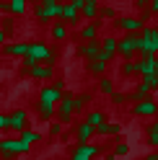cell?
<instances>
[{
    "label": "cell",
    "instance_id": "obj_1",
    "mask_svg": "<svg viewBox=\"0 0 158 160\" xmlns=\"http://www.w3.org/2000/svg\"><path fill=\"white\" fill-rule=\"evenodd\" d=\"M65 96V83L62 80H55V83H47L39 88V96H36V119L39 122H55V114H57V103L62 101Z\"/></svg>",
    "mask_w": 158,
    "mask_h": 160
},
{
    "label": "cell",
    "instance_id": "obj_2",
    "mask_svg": "<svg viewBox=\"0 0 158 160\" xmlns=\"http://www.w3.org/2000/svg\"><path fill=\"white\" fill-rule=\"evenodd\" d=\"M62 11H65V3H57V0H39L31 5L36 23L42 26H52L55 21H62Z\"/></svg>",
    "mask_w": 158,
    "mask_h": 160
},
{
    "label": "cell",
    "instance_id": "obj_3",
    "mask_svg": "<svg viewBox=\"0 0 158 160\" xmlns=\"http://www.w3.org/2000/svg\"><path fill=\"white\" fill-rule=\"evenodd\" d=\"M49 54H52V47H49L47 42H39V39H36V42H29V52H26V57L21 59V70L29 72L31 67L44 65Z\"/></svg>",
    "mask_w": 158,
    "mask_h": 160
},
{
    "label": "cell",
    "instance_id": "obj_4",
    "mask_svg": "<svg viewBox=\"0 0 158 160\" xmlns=\"http://www.w3.org/2000/svg\"><path fill=\"white\" fill-rule=\"evenodd\" d=\"M31 147H26L18 137H3L0 139V160H16L18 155H29Z\"/></svg>",
    "mask_w": 158,
    "mask_h": 160
},
{
    "label": "cell",
    "instance_id": "obj_5",
    "mask_svg": "<svg viewBox=\"0 0 158 160\" xmlns=\"http://www.w3.org/2000/svg\"><path fill=\"white\" fill-rule=\"evenodd\" d=\"M73 119H75V93L65 91L62 101L57 103V114H55V122H60V124L65 127V124H73Z\"/></svg>",
    "mask_w": 158,
    "mask_h": 160
},
{
    "label": "cell",
    "instance_id": "obj_6",
    "mask_svg": "<svg viewBox=\"0 0 158 160\" xmlns=\"http://www.w3.org/2000/svg\"><path fill=\"white\" fill-rule=\"evenodd\" d=\"M137 42H140V34H124V36H119L117 54H119L122 62H135V57H137Z\"/></svg>",
    "mask_w": 158,
    "mask_h": 160
},
{
    "label": "cell",
    "instance_id": "obj_7",
    "mask_svg": "<svg viewBox=\"0 0 158 160\" xmlns=\"http://www.w3.org/2000/svg\"><path fill=\"white\" fill-rule=\"evenodd\" d=\"M83 3H86V0H70V3H65V11H62V23H65L67 28H81V26H83V18H81Z\"/></svg>",
    "mask_w": 158,
    "mask_h": 160
},
{
    "label": "cell",
    "instance_id": "obj_8",
    "mask_svg": "<svg viewBox=\"0 0 158 160\" xmlns=\"http://www.w3.org/2000/svg\"><path fill=\"white\" fill-rule=\"evenodd\" d=\"M8 129H11V132H26V129H31V116H29V111L26 108H13L11 114H8Z\"/></svg>",
    "mask_w": 158,
    "mask_h": 160
},
{
    "label": "cell",
    "instance_id": "obj_9",
    "mask_svg": "<svg viewBox=\"0 0 158 160\" xmlns=\"http://www.w3.org/2000/svg\"><path fill=\"white\" fill-rule=\"evenodd\" d=\"M114 28H117V31H122V36L124 34H140L143 28H145V23H140V18H137V16H117Z\"/></svg>",
    "mask_w": 158,
    "mask_h": 160
},
{
    "label": "cell",
    "instance_id": "obj_10",
    "mask_svg": "<svg viewBox=\"0 0 158 160\" xmlns=\"http://www.w3.org/2000/svg\"><path fill=\"white\" fill-rule=\"evenodd\" d=\"M101 152H104L101 145H75L67 160H93L96 155H101Z\"/></svg>",
    "mask_w": 158,
    "mask_h": 160
},
{
    "label": "cell",
    "instance_id": "obj_11",
    "mask_svg": "<svg viewBox=\"0 0 158 160\" xmlns=\"http://www.w3.org/2000/svg\"><path fill=\"white\" fill-rule=\"evenodd\" d=\"M78 39L81 44H91V42H101V23L93 21V23H83L78 28Z\"/></svg>",
    "mask_w": 158,
    "mask_h": 160
},
{
    "label": "cell",
    "instance_id": "obj_12",
    "mask_svg": "<svg viewBox=\"0 0 158 160\" xmlns=\"http://www.w3.org/2000/svg\"><path fill=\"white\" fill-rule=\"evenodd\" d=\"M132 116H140V119H148V116H158V101L155 98H148V101H140V103H132Z\"/></svg>",
    "mask_w": 158,
    "mask_h": 160
},
{
    "label": "cell",
    "instance_id": "obj_13",
    "mask_svg": "<svg viewBox=\"0 0 158 160\" xmlns=\"http://www.w3.org/2000/svg\"><path fill=\"white\" fill-rule=\"evenodd\" d=\"M73 134H75V145H91V139L96 137V129L91 124H86V122H78Z\"/></svg>",
    "mask_w": 158,
    "mask_h": 160
},
{
    "label": "cell",
    "instance_id": "obj_14",
    "mask_svg": "<svg viewBox=\"0 0 158 160\" xmlns=\"http://www.w3.org/2000/svg\"><path fill=\"white\" fill-rule=\"evenodd\" d=\"M101 52V42H91V44H78L75 47V57L86 59V62H93Z\"/></svg>",
    "mask_w": 158,
    "mask_h": 160
},
{
    "label": "cell",
    "instance_id": "obj_15",
    "mask_svg": "<svg viewBox=\"0 0 158 160\" xmlns=\"http://www.w3.org/2000/svg\"><path fill=\"white\" fill-rule=\"evenodd\" d=\"M137 75H140V80L155 75V57L153 54H143L137 59Z\"/></svg>",
    "mask_w": 158,
    "mask_h": 160
},
{
    "label": "cell",
    "instance_id": "obj_16",
    "mask_svg": "<svg viewBox=\"0 0 158 160\" xmlns=\"http://www.w3.org/2000/svg\"><path fill=\"white\" fill-rule=\"evenodd\" d=\"M26 52H29V42H8L5 47H3V54L5 57H26Z\"/></svg>",
    "mask_w": 158,
    "mask_h": 160
},
{
    "label": "cell",
    "instance_id": "obj_17",
    "mask_svg": "<svg viewBox=\"0 0 158 160\" xmlns=\"http://www.w3.org/2000/svg\"><path fill=\"white\" fill-rule=\"evenodd\" d=\"M117 47H119V36H114V34H104L101 36V52L104 54L117 57Z\"/></svg>",
    "mask_w": 158,
    "mask_h": 160
},
{
    "label": "cell",
    "instance_id": "obj_18",
    "mask_svg": "<svg viewBox=\"0 0 158 160\" xmlns=\"http://www.w3.org/2000/svg\"><path fill=\"white\" fill-rule=\"evenodd\" d=\"M81 18H83V23H93L98 18V3H96V0H86V3H83Z\"/></svg>",
    "mask_w": 158,
    "mask_h": 160
},
{
    "label": "cell",
    "instance_id": "obj_19",
    "mask_svg": "<svg viewBox=\"0 0 158 160\" xmlns=\"http://www.w3.org/2000/svg\"><path fill=\"white\" fill-rule=\"evenodd\" d=\"M31 80H52L55 78V67H47V65H36L26 72Z\"/></svg>",
    "mask_w": 158,
    "mask_h": 160
},
{
    "label": "cell",
    "instance_id": "obj_20",
    "mask_svg": "<svg viewBox=\"0 0 158 160\" xmlns=\"http://www.w3.org/2000/svg\"><path fill=\"white\" fill-rule=\"evenodd\" d=\"M67 34H70V28H67L62 21H55L52 26H49V39H52V42H65Z\"/></svg>",
    "mask_w": 158,
    "mask_h": 160
},
{
    "label": "cell",
    "instance_id": "obj_21",
    "mask_svg": "<svg viewBox=\"0 0 158 160\" xmlns=\"http://www.w3.org/2000/svg\"><path fill=\"white\" fill-rule=\"evenodd\" d=\"M83 122H86V124H91V127L96 129V127L106 124V122H109V119H106V114L101 111V108H93V111H88V114H86V119H83Z\"/></svg>",
    "mask_w": 158,
    "mask_h": 160
},
{
    "label": "cell",
    "instance_id": "obj_22",
    "mask_svg": "<svg viewBox=\"0 0 158 160\" xmlns=\"http://www.w3.org/2000/svg\"><path fill=\"white\" fill-rule=\"evenodd\" d=\"M18 139H21L26 147H34V145L42 142V132H39V129H26V132L18 134Z\"/></svg>",
    "mask_w": 158,
    "mask_h": 160
},
{
    "label": "cell",
    "instance_id": "obj_23",
    "mask_svg": "<svg viewBox=\"0 0 158 160\" xmlns=\"http://www.w3.org/2000/svg\"><path fill=\"white\" fill-rule=\"evenodd\" d=\"M150 93H153V91H150V88H148V85H143V83H137V85H135V91L130 93V101H132V103H140V101H148V98H153Z\"/></svg>",
    "mask_w": 158,
    "mask_h": 160
},
{
    "label": "cell",
    "instance_id": "obj_24",
    "mask_svg": "<svg viewBox=\"0 0 158 160\" xmlns=\"http://www.w3.org/2000/svg\"><path fill=\"white\" fill-rule=\"evenodd\" d=\"M29 13V3L26 0H11V3H8V16H26Z\"/></svg>",
    "mask_w": 158,
    "mask_h": 160
},
{
    "label": "cell",
    "instance_id": "obj_25",
    "mask_svg": "<svg viewBox=\"0 0 158 160\" xmlns=\"http://www.w3.org/2000/svg\"><path fill=\"white\" fill-rule=\"evenodd\" d=\"M86 70H88L93 78H104L106 72H109V65H106V62H98V59H93V62H86Z\"/></svg>",
    "mask_w": 158,
    "mask_h": 160
},
{
    "label": "cell",
    "instance_id": "obj_26",
    "mask_svg": "<svg viewBox=\"0 0 158 160\" xmlns=\"http://www.w3.org/2000/svg\"><path fill=\"white\" fill-rule=\"evenodd\" d=\"M114 91H117V83H114V78H109V75L98 78V93H101V96H112Z\"/></svg>",
    "mask_w": 158,
    "mask_h": 160
},
{
    "label": "cell",
    "instance_id": "obj_27",
    "mask_svg": "<svg viewBox=\"0 0 158 160\" xmlns=\"http://www.w3.org/2000/svg\"><path fill=\"white\" fill-rule=\"evenodd\" d=\"M98 23H104V21H117V8L114 5H98V18H96Z\"/></svg>",
    "mask_w": 158,
    "mask_h": 160
},
{
    "label": "cell",
    "instance_id": "obj_28",
    "mask_svg": "<svg viewBox=\"0 0 158 160\" xmlns=\"http://www.w3.org/2000/svg\"><path fill=\"white\" fill-rule=\"evenodd\" d=\"M91 101H93V93H88V91L78 93V96H75V116H78V114H83V108L91 103Z\"/></svg>",
    "mask_w": 158,
    "mask_h": 160
},
{
    "label": "cell",
    "instance_id": "obj_29",
    "mask_svg": "<svg viewBox=\"0 0 158 160\" xmlns=\"http://www.w3.org/2000/svg\"><path fill=\"white\" fill-rule=\"evenodd\" d=\"M119 75H122V78L137 75V62H119Z\"/></svg>",
    "mask_w": 158,
    "mask_h": 160
},
{
    "label": "cell",
    "instance_id": "obj_30",
    "mask_svg": "<svg viewBox=\"0 0 158 160\" xmlns=\"http://www.w3.org/2000/svg\"><path fill=\"white\" fill-rule=\"evenodd\" d=\"M112 152L117 155V160H119V158H127V155H130V145H127V142H117Z\"/></svg>",
    "mask_w": 158,
    "mask_h": 160
},
{
    "label": "cell",
    "instance_id": "obj_31",
    "mask_svg": "<svg viewBox=\"0 0 158 160\" xmlns=\"http://www.w3.org/2000/svg\"><path fill=\"white\" fill-rule=\"evenodd\" d=\"M13 16H3V18H0V31H5L8 36H11V31H13Z\"/></svg>",
    "mask_w": 158,
    "mask_h": 160
},
{
    "label": "cell",
    "instance_id": "obj_32",
    "mask_svg": "<svg viewBox=\"0 0 158 160\" xmlns=\"http://www.w3.org/2000/svg\"><path fill=\"white\" fill-rule=\"evenodd\" d=\"M109 98H112V103H114V106H124L127 101H130V96H127V93H122V91H114Z\"/></svg>",
    "mask_w": 158,
    "mask_h": 160
},
{
    "label": "cell",
    "instance_id": "obj_33",
    "mask_svg": "<svg viewBox=\"0 0 158 160\" xmlns=\"http://www.w3.org/2000/svg\"><path fill=\"white\" fill-rule=\"evenodd\" d=\"M122 134V124L119 122H109V137H119Z\"/></svg>",
    "mask_w": 158,
    "mask_h": 160
},
{
    "label": "cell",
    "instance_id": "obj_34",
    "mask_svg": "<svg viewBox=\"0 0 158 160\" xmlns=\"http://www.w3.org/2000/svg\"><path fill=\"white\" fill-rule=\"evenodd\" d=\"M145 139H148V145H150V147H155V150H158V132H150V129H148Z\"/></svg>",
    "mask_w": 158,
    "mask_h": 160
},
{
    "label": "cell",
    "instance_id": "obj_35",
    "mask_svg": "<svg viewBox=\"0 0 158 160\" xmlns=\"http://www.w3.org/2000/svg\"><path fill=\"white\" fill-rule=\"evenodd\" d=\"M62 129H65V127H62L60 122H52V124H49V134L57 137V134H62Z\"/></svg>",
    "mask_w": 158,
    "mask_h": 160
},
{
    "label": "cell",
    "instance_id": "obj_36",
    "mask_svg": "<svg viewBox=\"0 0 158 160\" xmlns=\"http://www.w3.org/2000/svg\"><path fill=\"white\" fill-rule=\"evenodd\" d=\"M8 129V114H0V132Z\"/></svg>",
    "mask_w": 158,
    "mask_h": 160
},
{
    "label": "cell",
    "instance_id": "obj_37",
    "mask_svg": "<svg viewBox=\"0 0 158 160\" xmlns=\"http://www.w3.org/2000/svg\"><path fill=\"white\" fill-rule=\"evenodd\" d=\"M148 8H150L153 16H158V0H150V3H148Z\"/></svg>",
    "mask_w": 158,
    "mask_h": 160
},
{
    "label": "cell",
    "instance_id": "obj_38",
    "mask_svg": "<svg viewBox=\"0 0 158 160\" xmlns=\"http://www.w3.org/2000/svg\"><path fill=\"white\" fill-rule=\"evenodd\" d=\"M135 8H137V11H145V8H148V0H135Z\"/></svg>",
    "mask_w": 158,
    "mask_h": 160
},
{
    "label": "cell",
    "instance_id": "obj_39",
    "mask_svg": "<svg viewBox=\"0 0 158 160\" xmlns=\"http://www.w3.org/2000/svg\"><path fill=\"white\" fill-rule=\"evenodd\" d=\"M5 44H8V34L0 31V47H5Z\"/></svg>",
    "mask_w": 158,
    "mask_h": 160
},
{
    "label": "cell",
    "instance_id": "obj_40",
    "mask_svg": "<svg viewBox=\"0 0 158 160\" xmlns=\"http://www.w3.org/2000/svg\"><path fill=\"white\" fill-rule=\"evenodd\" d=\"M143 160H158V158H155V150H153V152H148V155H145Z\"/></svg>",
    "mask_w": 158,
    "mask_h": 160
},
{
    "label": "cell",
    "instance_id": "obj_41",
    "mask_svg": "<svg viewBox=\"0 0 158 160\" xmlns=\"http://www.w3.org/2000/svg\"><path fill=\"white\" fill-rule=\"evenodd\" d=\"M0 13H3V16L8 13V3H0Z\"/></svg>",
    "mask_w": 158,
    "mask_h": 160
},
{
    "label": "cell",
    "instance_id": "obj_42",
    "mask_svg": "<svg viewBox=\"0 0 158 160\" xmlns=\"http://www.w3.org/2000/svg\"><path fill=\"white\" fill-rule=\"evenodd\" d=\"M148 129H150V132H158V119H155V122H153L150 127H148Z\"/></svg>",
    "mask_w": 158,
    "mask_h": 160
},
{
    "label": "cell",
    "instance_id": "obj_43",
    "mask_svg": "<svg viewBox=\"0 0 158 160\" xmlns=\"http://www.w3.org/2000/svg\"><path fill=\"white\" fill-rule=\"evenodd\" d=\"M104 160H117V155H114V152H106V155H104Z\"/></svg>",
    "mask_w": 158,
    "mask_h": 160
},
{
    "label": "cell",
    "instance_id": "obj_44",
    "mask_svg": "<svg viewBox=\"0 0 158 160\" xmlns=\"http://www.w3.org/2000/svg\"><path fill=\"white\" fill-rule=\"evenodd\" d=\"M155 75H158V54H155Z\"/></svg>",
    "mask_w": 158,
    "mask_h": 160
},
{
    "label": "cell",
    "instance_id": "obj_45",
    "mask_svg": "<svg viewBox=\"0 0 158 160\" xmlns=\"http://www.w3.org/2000/svg\"><path fill=\"white\" fill-rule=\"evenodd\" d=\"M155 158H158V150H155Z\"/></svg>",
    "mask_w": 158,
    "mask_h": 160
}]
</instances>
